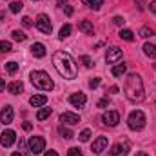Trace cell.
Segmentation results:
<instances>
[{"mask_svg":"<svg viewBox=\"0 0 156 156\" xmlns=\"http://www.w3.org/2000/svg\"><path fill=\"white\" fill-rule=\"evenodd\" d=\"M53 64L56 67V71L66 78V80H75L78 75V69H76V64L73 60L71 55L64 53V51H58L53 55Z\"/></svg>","mask_w":156,"mask_h":156,"instance_id":"6da1fadb","label":"cell"},{"mask_svg":"<svg viewBox=\"0 0 156 156\" xmlns=\"http://www.w3.org/2000/svg\"><path fill=\"white\" fill-rule=\"evenodd\" d=\"M123 93H125L127 100L133 104H138L144 100V96H145L144 94V82H142L140 75H136V73L127 75L125 83H123Z\"/></svg>","mask_w":156,"mask_h":156,"instance_id":"7a4b0ae2","label":"cell"},{"mask_svg":"<svg viewBox=\"0 0 156 156\" xmlns=\"http://www.w3.org/2000/svg\"><path fill=\"white\" fill-rule=\"evenodd\" d=\"M31 83L40 89V91H53L55 89V82L45 71H33L31 73Z\"/></svg>","mask_w":156,"mask_h":156,"instance_id":"3957f363","label":"cell"},{"mask_svg":"<svg viewBox=\"0 0 156 156\" xmlns=\"http://www.w3.org/2000/svg\"><path fill=\"white\" fill-rule=\"evenodd\" d=\"M145 122H147V118L144 115V111H140V109H136V111H133L129 118H127V125H129V129H133V131H142L144 127H145Z\"/></svg>","mask_w":156,"mask_h":156,"instance_id":"277c9868","label":"cell"},{"mask_svg":"<svg viewBox=\"0 0 156 156\" xmlns=\"http://www.w3.org/2000/svg\"><path fill=\"white\" fill-rule=\"evenodd\" d=\"M27 145H29V151H31L33 154H40V153H44V149H45V140H44L42 136H31Z\"/></svg>","mask_w":156,"mask_h":156,"instance_id":"5b68a950","label":"cell"},{"mask_svg":"<svg viewBox=\"0 0 156 156\" xmlns=\"http://www.w3.org/2000/svg\"><path fill=\"white\" fill-rule=\"evenodd\" d=\"M37 29H38L40 33H44V35H51L53 26H51L47 15H38V18H37Z\"/></svg>","mask_w":156,"mask_h":156,"instance_id":"8992f818","label":"cell"},{"mask_svg":"<svg viewBox=\"0 0 156 156\" xmlns=\"http://www.w3.org/2000/svg\"><path fill=\"white\" fill-rule=\"evenodd\" d=\"M120 60H122V49L116 47V45L109 47V49H107V55H105V62H107V64H116Z\"/></svg>","mask_w":156,"mask_h":156,"instance_id":"52a82bcc","label":"cell"},{"mask_svg":"<svg viewBox=\"0 0 156 156\" xmlns=\"http://www.w3.org/2000/svg\"><path fill=\"white\" fill-rule=\"evenodd\" d=\"M102 122H104L105 125H109V127H115L118 122H120L118 111H107V113H104V115H102Z\"/></svg>","mask_w":156,"mask_h":156,"instance_id":"ba28073f","label":"cell"},{"mask_svg":"<svg viewBox=\"0 0 156 156\" xmlns=\"http://www.w3.org/2000/svg\"><path fill=\"white\" fill-rule=\"evenodd\" d=\"M15 138H16V133H15L13 129H7V131L2 133V136H0V144H2L4 147H11V145L15 144Z\"/></svg>","mask_w":156,"mask_h":156,"instance_id":"9c48e42d","label":"cell"},{"mask_svg":"<svg viewBox=\"0 0 156 156\" xmlns=\"http://www.w3.org/2000/svg\"><path fill=\"white\" fill-rule=\"evenodd\" d=\"M107 138L105 136H100V138H96L94 142H93V145H91V151L94 153V154H100L102 151H105V147H107Z\"/></svg>","mask_w":156,"mask_h":156,"instance_id":"30bf717a","label":"cell"},{"mask_svg":"<svg viewBox=\"0 0 156 156\" xmlns=\"http://www.w3.org/2000/svg\"><path fill=\"white\" fill-rule=\"evenodd\" d=\"M85 102H87V96H85L83 93H73V94L69 96V104H71L73 107H83Z\"/></svg>","mask_w":156,"mask_h":156,"instance_id":"8fae6325","label":"cell"},{"mask_svg":"<svg viewBox=\"0 0 156 156\" xmlns=\"http://www.w3.org/2000/svg\"><path fill=\"white\" fill-rule=\"evenodd\" d=\"M13 116H15V113H13V107H11V105H5V107L0 111V122H2L4 125H9V123L13 122Z\"/></svg>","mask_w":156,"mask_h":156,"instance_id":"7c38bea8","label":"cell"},{"mask_svg":"<svg viewBox=\"0 0 156 156\" xmlns=\"http://www.w3.org/2000/svg\"><path fill=\"white\" fill-rule=\"evenodd\" d=\"M60 122L62 123H67V125H76V123H80V116L75 115V113H62Z\"/></svg>","mask_w":156,"mask_h":156,"instance_id":"4fadbf2b","label":"cell"},{"mask_svg":"<svg viewBox=\"0 0 156 156\" xmlns=\"http://www.w3.org/2000/svg\"><path fill=\"white\" fill-rule=\"evenodd\" d=\"M127 154H129V145L127 144H116V145H113L111 156H127Z\"/></svg>","mask_w":156,"mask_h":156,"instance_id":"5bb4252c","label":"cell"},{"mask_svg":"<svg viewBox=\"0 0 156 156\" xmlns=\"http://www.w3.org/2000/svg\"><path fill=\"white\" fill-rule=\"evenodd\" d=\"M29 104H31L33 107H42V105L47 104V96H45V94H35V96L29 98Z\"/></svg>","mask_w":156,"mask_h":156,"instance_id":"9a60e30c","label":"cell"},{"mask_svg":"<svg viewBox=\"0 0 156 156\" xmlns=\"http://www.w3.org/2000/svg\"><path fill=\"white\" fill-rule=\"evenodd\" d=\"M31 53H33L37 58H44V56H45V45L40 44V42L33 44V45H31Z\"/></svg>","mask_w":156,"mask_h":156,"instance_id":"2e32d148","label":"cell"},{"mask_svg":"<svg viewBox=\"0 0 156 156\" xmlns=\"http://www.w3.org/2000/svg\"><path fill=\"white\" fill-rule=\"evenodd\" d=\"M78 29H80L82 33H85V35H93V31H94L93 22H89V20H82V22L78 24Z\"/></svg>","mask_w":156,"mask_h":156,"instance_id":"e0dca14e","label":"cell"},{"mask_svg":"<svg viewBox=\"0 0 156 156\" xmlns=\"http://www.w3.org/2000/svg\"><path fill=\"white\" fill-rule=\"evenodd\" d=\"M22 89H24L22 82H11V83L7 85V91H9L11 94H20V93H22Z\"/></svg>","mask_w":156,"mask_h":156,"instance_id":"ac0fdd59","label":"cell"},{"mask_svg":"<svg viewBox=\"0 0 156 156\" xmlns=\"http://www.w3.org/2000/svg\"><path fill=\"white\" fill-rule=\"evenodd\" d=\"M51 107H42L38 113H37V120H40V122H44V120H47V118L51 116Z\"/></svg>","mask_w":156,"mask_h":156,"instance_id":"d6986e66","label":"cell"},{"mask_svg":"<svg viewBox=\"0 0 156 156\" xmlns=\"http://www.w3.org/2000/svg\"><path fill=\"white\" fill-rule=\"evenodd\" d=\"M144 53H145L149 58H156V45H154V44H149V42H147V44L144 45Z\"/></svg>","mask_w":156,"mask_h":156,"instance_id":"ffe728a7","label":"cell"},{"mask_svg":"<svg viewBox=\"0 0 156 156\" xmlns=\"http://www.w3.org/2000/svg\"><path fill=\"white\" fill-rule=\"evenodd\" d=\"M58 134H60L62 138H66V140H71V138H75V133H73L71 129H67V127H64V125H62V127L58 129Z\"/></svg>","mask_w":156,"mask_h":156,"instance_id":"44dd1931","label":"cell"},{"mask_svg":"<svg viewBox=\"0 0 156 156\" xmlns=\"http://www.w3.org/2000/svg\"><path fill=\"white\" fill-rule=\"evenodd\" d=\"M125 71H127V66L125 64H116L111 73H113V76H122V75H125Z\"/></svg>","mask_w":156,"mask_h":156,"instance_id":"7402d4cb","label":"cell"},{"mask_svg":"<svg viewBox=\"0 0 156 156\" xmlns=\"http://www.w3.org/2000/svg\"><path fill=\"white\" fill-rule=\"evenodd\" d=\"M120 38L122 40H127V42H131V40H134V33L131 31V29H120Z\"/></svg>","mask_w":156,"mask_h":156,"instance_id":"603a6c76","label":"cell"},{"mask_svg":"<svg viewBox=\"0 0 156 156\" xmlns=\"http://www.w3.org/2000/svg\"><path fill=\"white\" fill-rule=\"evenodd\" d=\"M22 7H24V4H22L20 0H15V2H11L9 11H11V13H20V11H22Z\"/></svg>","mask_w":156,"mask_h":156,"instance_id":"cb8c5ba5","label":"cell"},{"mask_svg":"<svg viewBox=\"0 0 156 156\" xmlns=\"http://www.w3.org/2000/svg\"><path fill=\"white\" fill-rule=\"evenodd\" d=\"M71 31H73V27H71L69 24L62 26V27H60V38H62V40H64V38H67V37L71 35Z\"/></svg>","mask_w":156,"mask_h":156,"instance_id":"d4e9b609","label":"cell"},{"mask_svg":"<svg viewBox=\"0 0 156 156\" xmlns=\"http://www.w3.org/2000/svg\"><path fill=\"white\" fill-rule=\"evenodd\" d=\"M89 7H93V9H100L102 5H104V0H83Z\"/></svg>","mask_w":156,"mask_h":156,"instance_id":"484cf974","label":"cell"},{"mask_svg":"<svg viewBox=\"0 0 156 156\" xmlns=\"http://www.w3.org/2000/svg\"><path fill=\"white\" fill-rule=\"evenodd\" d=\"M5 71L11 73V75L16 73V71H18V64H16V62H7V64H5Z\"/></svg>","mask_w":156,"mask_h":156,"instance_id":"4316f807","label":"cell"},{"mask_svg":"<svg viewBox=\"0 0 156 156\" xmlns=\"http://www.w3.org/2000/svg\"><path fill=\"white\" fill-rule=\"evenodd\" d=\"M13 47H11V42H5V40H0V53H9Z\"/></svg>","mask_w":156,"mask_h":156,"instance_id":"83f0119b","label":"cell"},{"mask_svg":"<svg viewBox=\"0 0 156 156\" xmlns=\"http://www.w3.org/2000/svg\"><path fill=\"white\" fill-rule=\"evenodd\" d=\"M11 37H13V40H16V42H24V40L27 38V37H26L22 31H18V29H16V31H13V33H11Z\"/></svg>","mask_w":156,"mask_h":156,"instance_id":"f1b7e54d","label":"cell"},{"mask_svg":"<svg viewBox=\"0 0 156 156\" xmlns=\"http://www.w3.org/2000/svg\"><path fill=\"white\" fill-rule=\"evenodd\" d=\"M78 138H80V142H89V138H91V131H89V129H83V131L78 134Z\"/></svg>","mask_w":156,"mask_h":156,"instance_id":"f546056e","label":"cell"},{"mask_svg":"<svg viewBox=\"0 0 156 156\" xmlns=\"http://www.w3.org/2000/svg\"><path fill=\"white\" fill-rule=\"evenodd\" d=\"M80 60H82V64H83L85 67H93V66H94V64H93V60H91V58H89L87 55H83V56H80Z\"/></svg>","mask_w":156,"mask_h":156,"instance_id":"4dcf8cb0","label":"cell"},{"mask_svg":"<svg viewBox=\"0 0 156 156\" xmlns=\"http://www.w3.org/2000/svg\"><path fill=\"white\" fill-rule=\"evenodd\" d=\"M151 35H153V29H149V27H142V29H140V37L147 38V37H151Z\"/></svg>","mask_w":156,"mask_h":156,"instance_id":"1f68e13d","label":"cell"},{"mask_svg":"<svg viewBox=\"0 0 156 156\" xmlns=\"http://www.w3.org/2000/svg\"><path fill=\"white\" fill-rule=\"evenodd\" d=\"M67 156H83V154H82V151H80L78 147H71V149L67 151Z\"/></svg>","mask_w":156,"mask_h":156,"instance_id":"d6a6232c","label":"cell"},{"mask_svg":"<svg viewBox=\"0 0 156 156\" xmlns=\"http://www.w3.org/2000/svg\"><path fill=\"white\" fill-rule=\"evenodd\" d=\"M100 82H102V78H93V80L89 82V87H91V89H96V87L100 85Z\"/></svg>","mask_w":156,"mask_h":156,"instance_id":"836d02e7","label":"cell"},{"mask_svg":"<svg viewBox=\"0 0 156 156\" xmlns=\"http://www.w3.org/2000/svg\"><path fill=\"white\" fill-rule=\"evenodd\" d=\"M123 22H125L123 16H115V18H113V24H115V26H123Z\"/></svg>","mask_w":156,"mask_h":156,"instance_id":"e575fe53","label":"cell"},{"mask_svg":"<svg viewBox=\"0 0 156 156\" xmlns=\"http://www.w3.org/2000/svg\"><path fill=\"white\" fill-rule=\"evenodd\" d=\"M22 26H24V27H31V26H33L31 18H29V16H24V18H22Z\"/></svg>","mask_w":156,"mask_h":156,"instance_id":"d590c367","label":"cell"},{"mask_svg":"<svg viewBox=\"0 0 156 156\" xmlns=\"http://www.w3.org/2000/svg\"><path fill=\"white\" fill-rule=\"evenodd\" d=\"M22 127H24V131H31V129H33V123H31V122H24Z\"/></svg>","mask_w":156,"mask_h":156,"instance_id":"8d00e7d4","label":"cell"},{"mask_svg":"<svg viewBox=\"0 0 156 156\" xmlns=\"http://www.w3.org/2000/svg\"><path fill=\"white\" fill-rule=\"evenodd\" d=\"M64 11H66V15H67V16H71V15H73V7H71V5H64Z\"/></svg>","mask_w":156,"mask_h":156,"instance_id":"74e56055","label":"cell"},{"mask_svg":"<svg viewBox=\"0 0 156 156\" xmlns=\"http://www.w3.org/2000/svg\"><path fill=\"white\" fill-rule=\"evenodd\" d=\"M107 104H109V100H107V98H102V100L98 102V107H105Z\"/></svg>","mask_w":156,"mask_h":156,"instance_id":"f35d334b","label":"cell"},{"mask_svg":"<svg viewBox=\"0 0 156 156\" xmlns=\"http://www.w3.org/2000/svg\"><path fill=\"white\" fill-rule=\"evenodd\" d=\"M18 149H20V151H24V149H26V142H24L22 138H20V142H18Z\"/></svg>","mask_w":156,"mask_h":156,"instance_id":"ab89813d","label":"cell"},{"mask_svg":"<svg viewBox=\"0 0 156 156\" xmlns=\"http://www.w3.org/2000/svg\"><path fill=\"white\" fill-rule=\"evenodd\" d=\"M149 9H151V11H153V13L156 15V0H154V2H151V4H149Z\"/></svg>","mask_w":156,"mask_h":156,"instance_id":"60d3db41","label":"cell"},{"mask_svg":"<svg viewBox=\"0 0 156 156\" xmlns=\"http://www.w3.org/2000/svg\"><path fill=\"white\" fill-rule=\"evenodd\" d=\"M4 89H5V80H4V78H0V93H2Z\"/></svg>","mask_w":156,"mask_h":156,"instance_id":"b9f144b4","label":"cell"},{"mask_svg":"<svg viewBox=\"0 0 156 156\" xmlns=\"http://www.w3.org/2000/svg\"><path fill=\"white\" fill-rule=\"evenodd\" d=\"M109 93H113V94H116V93H118V87H116V85H113V87L109 89Z\"/></svg>","mask_w":156,"mask_h":156,"instance_id":"7bdbcfd3","label":"cell"},{"mask_svg":"<svg viewBox=\"0 0 156 156\" xmlns=\"http://www.w3.org/2000/svg\"><path fill=\"white\" fill-rule=\"evenodd\" d=\"M44 156H58V154H56L55 151H47V153H45V154H44Z\"/></svg>","mask_w":156,"mask_h":156,"instance_id":"ee69618b","label":"cell"},{"mask_svg":"<svg viewBox=\"0 0 156 156\" xmlns=\"http://www.w3.org/2000/svg\"><path fill=\"white\" fill-rule=\"evenodd\" d=\"M56 2H58L60 5H67V0H56Z\"/></svg>","mask_w":156,"mask_h":156,"instance_id":"f6af8a7d","label":"cell"},{"mask_svg":"<svg viewBox=\"0 0 156 156\" xmlns=\"http://www.w3.org/2000/svg\"><path fill=\"white\" fill-rule=\"evenodd\" d=\"M4 18H5V13H4V11H0V20L4 22Z\"/></svg>","mask_w":156,"mask_h":156,"instance_id":"bcb514c9","label":"cell"},{"mask_svg":"<svg viewBox=\"0 0 156 156\" xmlns=\"http://www.w3.org/2000/svg\"><path fill=\"white\" fill-rule=\"evenodd\" d=\"M136 156H149L147 153H136Z\"/></svg>","mask_w":156,"mask_h":156,"instance_id":"7dc6e473","label":"cell"},{"mask_svg":"<svg viewBox=\"0 0 156 156\" xmlns=\"http://www.w3.org/2000/svg\"><path fill=\"white\" fill-rule=\"evenodd\" d=\"M11 156H24V154H22V153H13Z\"/></svg>","mask_w":156,"mask_h":156,"instance_id":"c3c4849f","label":"cell"},{"mask_svg":"<svg viewBox=\"0 0 156 156\" xmlns=\"http://www.w3.org/2000/svg\"><path fill=\"white\" fill-rule=\"evenodd\" d=\"M33 2H38V0H33Z\"/></svg>","mask_w":156,"mask_h":156,"instance_id":"681fc988","label":"cell"},{"mask_svg":"<svg viewBox=\"0 0 156 156\" xmlns=\"http://www.w3.org/2000/svg\"><path fill=\"white\" fill-rule=\"evenodd\" d=\"M154 69H156V64H154Z\"/></svg>","mask_w":156,"mask_h":156,"instance_id":"f907efd6","label":"cell"}]
</instances>
